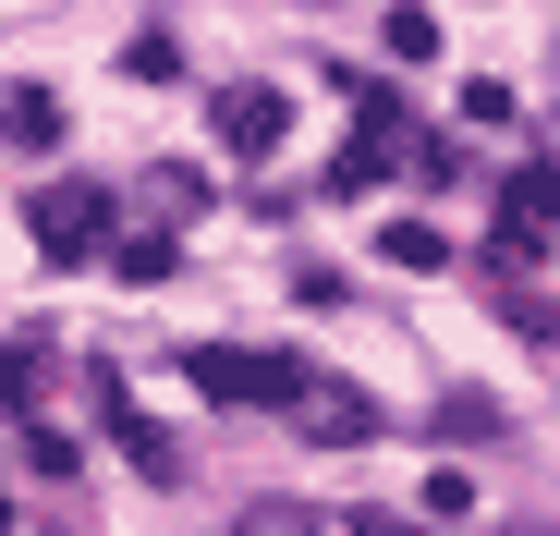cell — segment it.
Returning a JSON list of instances; mask_svg holds the SVG:
<instances>
[{
	"label": "cell",
	"instance_id": "obj_1",
	"mask_svg": "<svg viewBox=\"0 0 560 536\" xmlns=\"http://www.w3.org/2000/svg\"><path fill=\"white\" fill-rule=\"evenodd\" d=\"M183 378L220 391V403H305L317 378L293 366V353H244V341H208V353H183Z\"/></svg>",
	"mask_w": 560,
	"mask_h": 536
},
{
	"label": "cell",
	"instance_id": "obj_2",
	"mask_svg": "<svg viewBox=\"0 0 560 536\" xmlns=\"http://www.w3.org/2000/svg\"><path fill=\"white\" fill-rule=\"evenodd\" d=\"M25 232H37V256H98V244H110V196H98V184H49V196L25 208Z\"/></svg>",
	"mask_w": 560,
	"mask_h": 536
},
{
	"label": "cell",
	"instance_id": "obj_3",
	"mask_svg": "<svg viewBox=\"0 0 560 536\" xmlns=\"http://www.w3.org/2000/svg\"><path fill=\"white\" fill-rule=\"evenodd\" d=\"M208 123H220V147H232V159H268L280 135H293V98H280V85H220Z\"/></svg>",
	"mask_w": 560,
	"mask_h": 536
},
{
	"label": "cell",
	"instance_id": "obj_4",
	"mask_svg": "<svg viewBox=\"0 0 560 536\" xmlns=\"http://www.w3.org/2000/svg\"><path fill=\"white\" fill-rule=\"evenodd\" d=\"M0 147H61V98L49 85H13V98H0Z\"/></svg>",
	"mask_w": 560,
	"mask_h": 536
},
{
	"label": "cell",
	"instance_id": "obj_5",
	"mask_svg": "<svg viewBox=\"0 0 560 536\" xmlns=\"http://www.w3.org/2000/svg\"><path fill=\"white\" fill-rule=\"evenodd\" d=\"M305 427L329 439V452H353V439H378V403H353V391H329V378H317V403H305Z\"/></svg>",
	"mask_w": 560,
	"mask_h": 536
},
{
	"label": "cell",
	"instance_id": "obj_6",
	"mask_svg": "<svg viewBox=\"0 0 560 536\" xmlns=\"http://www.w3.org/2000/svg\"><path fill=\"white\" fill-rule=\"evenodd\" d=\"M488 256H500V281L536 268V256H548V220H536V208H500V244H488Z\"/></svg>",
	"mask_w": 560,
	"mask_h": 536
},
{
	"label": "cell",
	"instance_id": "obj_7",
	"mask_svg": "<svg viewBox=\"0 0 560 536\" xmlns=\"http://www.w3.org/2000/svg\"><path fill=\"white\" fill-rule=\"evenodd\" d=\"M390 159H402V147H365V135H353V147L329 159V196H365V184H378V171H390Z\"/></svg>",
	"mask_w": 560,
	"mask_h": 536
},
{
	"label": "cell",
	"instance_id": "obj_8",
	"mask_svg": "<svg viewBox=\"0 0 560 536\" xmlns=\"http://www.w3.org/2000/svg\"><path fill=\"white\" fill-rule=\"evenodd\" d=\"M378 256H390V268H439V256H451V244H439V232H427V220H390V232H378Z\"/></svg>",
	"mask_w": 560,
	"mask_h": 536
},
{
	"label": "cell",
	"instance_id": "obj_9",
	"mask_svg": "<svg viewBox=\"0 0 560 536\" xmlns=\"http://www.w3.org/2000/svg\"><path fill=\"white\" fill-rule=\"evenodd\" d=\"M110 256H122V281H171V232H122Z\"/></svg>",
	"mask_w": 560,
	"mask_h": 536
},
{
	"label": "cell",
	"instance_id": "obj_10",
	"mask_svg": "<svg viewBox=\"0 0 560 536\" xmlns=\"http://www.w3.org/2000/svg\"><path fill=\"white\" fill-rule=\"evenodd\" d=\"M232 536H317V512H305V500H256Z\"/></svg>",
	"mask_w": 560,
	"mask_h": 536
},
{
	"label": "cell",
	"instance_id": "obj_11",
	"mask_svg": "<svg viewBox=\"0 0 560 536\" xmlns=\"http://www.w3.org/2000/svg\"><path fill=\"white\" fill-rule=\"evenodd\" d=\"M390 49H402V61H439V13H415V0H402V13H390Z\"/></svg>",
	"mask_w": 560,
	"mask_h": 536
},
{
	"label": "cell",
	"instance_id": "obj_12",
	"mask_svg": "<svg viewBox=\"0 0 560 536\" xmlns=\"http://www.w3.org/2000/svg\"><path fill=\"white\" fill-rule=\"evenodd\" d=\"M488 427H500V415H488L476 391H451V403H439V439H488Z\"/></svg>",
	"mask_w": 560,
	"mask_h": 536
},
{
	"label": "cell",
	"instance_id": "obj_13",
	"mask_svg": "<svg viewBox=\"0 0 560 536\" xmlns=\"http://www.w3.org/2000/svg\"><path fill=\"white\" fill-rule=\"evenodd\" d=\"M500 317H524L536 341H560V305H548V293H512V281H500Z\"/></svg>",
	"mask_w": 560,
	"mask_h": 536
},
{
	"label": "cell",
	"instance_id": "obj_14",
	"mask_svg": "<svg viewBox=\"0 0 560 536\" xmlns=\"http://www.w3.org/2000/svg\"><path fill=\"white\" fill-rule=\"evenodd\" d=\"M25 391H37V366H25L13 341H0V415H25Z\"/></svg>",
	"mask_w": 560,
	"mask_h": 536
},
{
	"label": "cell",
	"instance_id": "obj_15",
	"mask_svg": "<svg viewBox=\"0 0 560 536\" xmlns=\"http://www.w3.org/2000/svg\"><path fill=\"white\" fill-rule=\"evenodd\" d=\"M512 196H536V220L560 232V171H524V184H512Z\"/></svg>",
	"mask_w": 560,
	"mask_h": 536
},
{
	"label": "cell",
	"instance_id": "obj_16",
	"mask_svg": "<svg viewBox=\"0 0 560 536\" xmlns=\"http://www.w3.org/2000/svg\"><path fill=\"white\" fill-rule=\"evenodd\" d=\"M0 524H13V500H0Z\"/></svg>",
	"mask_w": 560,
	"mask_h": 536
}]
</instances>
